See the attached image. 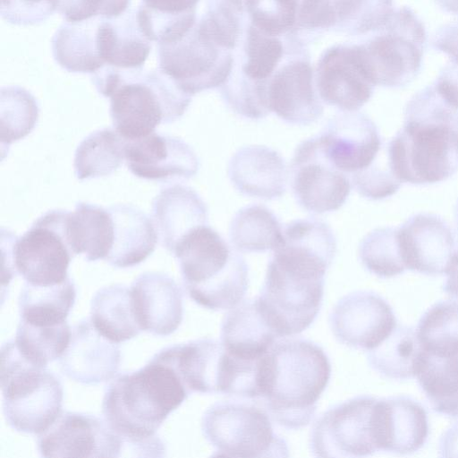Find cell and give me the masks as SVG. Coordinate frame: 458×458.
Returning <instances> with one entry per match:
<instances>
[{
  "label": "cell",
  "instance_id": "6da1fadb",
  "mask_svg": "<svg viewBox=\"0 0 458 458\" xmlns=\"http://www.w3.org/2000/svg\"><path fill=\"white\" fill-rule=\"evenodd\" d=\"M330 375L328 357L318 344L303 339L275 342L262 358V404L280 426L305 427L314 418Z\"/></svg>",
  "mask_w": 458,
  "mask_h": 458
},
{
  "label": "cell",
  "instance_id": "7a4b0ae2",
  "mask_svg": "<svg viewBox=\"0 0 458 458\" xmlns=\"http://www.w3.org/2000/svg\"><path fill=\"white\" fill-rule=\"evenodd\" d=\"M189 394L176 369L154 357L144 367L110 384L102 410L108 426L123 441L142 445L155 437L167 416Z\"/></svg>",
  "mask_w": 458,
  "mask_h": 458
},
{
  "label": "cell",
  "instance_id": "3957f363",
  "mask_svg": "<svg viewBox=\"0 0 458 458\" xmlns=\"http://www.w3.org/2000/svg\"><path fill=\"white\" fill-rule=\"evenodd\" d=\"M90 78L97 91L110 99L114 129L126 141L143 138L161 123L178 120L192 98L159 69L103 66Z\"/></svg>",
  "mask_w": 458,
  "mask_h": 458
},
{
  "label": "cell",
  "instance_id": "277c9868",
  "mask_svg": "<svg viewBox=\"0 0 458 458\" xmlns=\"http://www.w3.org/2000/svg\"><path fill=\"white\" fill-rule=\"evenodd\" d=\"M172 254L178 259L185 289L197 304L225 310L242 302L248 288V265L208 224L184 235Z\"/></svg>",
  "mask_w": 458,
  "mask_h": 458
},
{
  "label": "cell",
  "instance_id": "5b68a950",
  "mask_svg": "<svg viewBox=\"0 0 458 458\" xmlns=\"http://www.w3.org/2000/svg\"><path fill=\"white\" fill-rule=\"evenodd\" d=\"M1 389L5 419L19 432L39 435L62 412L60 381L46 367L28 360L14 341L1 349Z\"/></svg>",
  "mask_w": 458,
  "mask_h": 458
},
{
  "label": "cell",
  "instance_id": "8992f818",
  "mask_svg": "<svg viewBox=\"0 0 458 458\" xmlns=\"http://www.w3.org/2000/svg\"><path fill=\"white\" fill-rule=\"evenodd\" d=\"M271 419L257 401L228 400L217 402L205 411L201 428L216 448L214 456L286 457V443L275 432Z\"/></svg>",
  "mask_w": 458,
  "mask_h": 458
},
{
  "label": "cell",
  "instance_id": "52a82bcc",
  "mask_svg": "<svg viewBox=\"0 0 458 458\" xmlns=\"http://www.w3.org/2000/svg\"><path fill=\"white\" fill-rule=\"evenodd\" d=\"M386 148L389 167L402 183H438L458 170L454 125L403 121Z\"/></svg>",
  "mask_w": 458,
  "mask_h": 458
},
{
  "label": "cell",
  "instance_id": "ba28073f",
  "mask_svg": "<svg viewBox=\"0 0 458 458\" xmlns=\"http://www.w3.org/2000/svg\"><path fill=\"white\" fill-rule=\"evenodd\" d=\"M359 45L375 86L404 87L420 71L427 42L424 23L407 6L394 10L387 23Z\"/></svg>",
  "mask_w": 458,
  "mask_h": 458
},
{
  "label": "cell",
  "instance_id": "9c48e42d",
  "mask_svg": "<svg viewBox=\"0 0 458 458\" xmlns=\"http://www.w3.org/2000/svg\"><path fill=\"white\" fill-rule=\"evenodd\" d=\"M325 278L270 259L261 293L254 301L277 338L307 329L322 305Z\"/></svg>",
  "mask_w": 458,
  "mask_h": 458
},
{
  "label": "cell",
  "instance_id": "30bf717a",
  "mask_svg": "<svg viewBox=\"0 0 458 458\" xmlns=\"http://www.w3.org/2000/svg\"><path fill=\"white\" fill-rule=\"evenodd\" d=\"M157 55L158 69L191 96L222 86L233 67L231 50L218 43L204 15L178 40L157 44Z\"/></svg>",
  "mask_w": 458,
  "mask_h": 458
},
{
  "label": "cell",
  "instance_id": "8fae6325",
  "mask_svg": "<svg viewBox=\"0 0 458 458\" xmlns=\"http://www.w3.org/2000/svg\"><path fill=\"white\" fill-rule=\"evenodd\" d=\"M67 211L40 216L12 246L13 264L27 283L49 286L64 281L72 254L66 238Z\"/></svg>",
  "mask_w": 458,
  "mask_h": 458
},
{
  "label": "cell",
  "instance_id": "7c38bea8",
  "mask_svg": "<svg viewBox=\"0 0 458 458\" xmlns=\"http://www.w3.org/2000/svg\"><path fill=\"white\" fill-rule=\"evenodd\" d=\"M377 399L357 396L335 405L315 422L310 448L317 457H361L378 451L376 434Z\"/></svg>",
  "mask_w": 458,
  "mask_h": 458
},
{
  "label": "cell",
  "instance_id": "4fadbf2b",
  "mask_svg": "<svg viewBox=\"0 0 458 458\" xmlns=\"http://www.w3.org/2000/svg\"><path fill=\"white\" fill-rule=\"evenodd\" d=\"M325 155L318 135L295 149L290 178L293 196L304 210L322 214L338 210L351 192V180Z\"/></svg>",
  "mask_w": 458,
  "mask_h": 458
},
{
  "label": "cell",
  "instance_id": "5bb4252c",
  "mask_svg": "<svg viewBox=\"0 0 458 458\" xmlns=\"http://www.w3.org/2000/svg\"><path fill=\"white\" fill-rule=\"evenodd\" d=\"M123 439L106 420L77 412H61L55 421L38 435V448L43 457H118Z\"/></svg>",
  "mask_w": 458,
  "mask_h": 458
},
{
  "label": "cell",
  "instance_id": "9a60e30c",
  "mask_svg": "<svg viewBox=\"0 0 458 458\" xmlns=\"http://www.w3.org/2000/svg\"><path fill=\"white\" fill-rule=\"evenodd\" d=\"M319 98L344 112L358 111L371 98V82L359 45H337L321 56L316 72Z\"/></svg>",
  "mask_w": 458,
  "mask_h": 458
},
{
  "label": "cell",
  "instance_id": "2e32d148",
  "mask_svg": "<svg viewBox=\"0 0 458 458\" xmlns=\"http://www.w3.org/2000/svg\"><path fill=\"white\" fill-rule=\"evenodd\" d=\"M329 325L336 340L349 347L372 350L396 328L391 307L377 294L356 291L335 305Z\"/></svg>",
  "mask_w": 458,
  "mask_h": 458
},
{
  "label": "cell",
  "instance_id": "e0dca14e",
  "mask_svg": "<svg viewBox=\"0 0 458 458\" xmlns=\"http://www.w3.org/2000/svg\"><path fill=\"white\" fill-rule=\"evenodd\" d=\"M318 138L330 162L350 176L369 168L384 145L376 124L357 111L333 117Z\"/></svg>",
  "mask_w": 458,
  "mask_h": 458
},
{
  "label": "cell",
  "instance_id": "ac0fdd59",
  "mask_svg": "<svg viewBox=\"0 0 458 458\" xmlns=\"http://www.w3.org/2000/svg\"><path fill=\"white\" fill-rule=\"evenodd\" d=\"M125 160L134 176L159 182L188 180L199 168V158L187 143L156 132L126 141Z\"/></svg>",
  "mask_w": 458,
  "mask_h": 458
},
{
  "label": "cell",
  "instance_id": "d6986e66",
  "mask_svg": "<svg viewBox=\"0 0 458 458\" xmlns=\"http://www.w3.org/2000/svg\"><path fill=\"white\" fill-rule=\"evenodd\" d=\"M406 269L428 275L445 273L455 248L454 235L440 216L417 213L398 228Z\"/></svg>",
  "mask_w": 458,
  "mask_h": 458
},
{
  "label": "cell",
  "instance_id": "ffe728a7",
  "mask_svg": "<svg viewBox=\"0 0 458 458\" xmlns=\"http://www.w3.org/2000/svg\"><path fill=\"white\" fill-rule=\"evenodd\" d=\"M270 111L287 124L308 125L323 115L324 107L313 84L309 61L296 58L278 67L268 82Z\"/></svg>",
  "mask_w": 458,
  "mask_h": 458
},
{
  "label": "cell",
  "instance_id": "44dd1931",
  "mask_svg": "<svg viewBox=\"0 0 458 458\" xmlns=\"http://www.w3.org/2000/svg\"><path fill=\"white\" fill-rule=\"evenodd\" d=\"M114 343L100 334L91 322L79 323L60 357L63 373L73 381L87 385L112 379L121 359L120 349Z\"/></svg>",
  "mask_w": 458,
  "mask_h": 458
},
{
  "label": "cell",
  "instance_id": "7402d4cb",
  "mask_svg": "<svg viewBox=\"0 0 458 458\" xmlns=\"http://www.w3.org/2000/svg\"><path fill=\"white\" fill-rule=\"evenodd\" d=\"M132 306L141 329L155 335L174 333L182 320V295L176 282L161 272L140 274L131 287Z\"/></svg>",
  "mask_w": 458,
  "mask_h": 458
},
{
  "label": "cell",
  "instance_id": "603a6c76",
  "mask_svg": "<svg viewBox=\"0 0 458 458\" xmlns=\"http://www.w3.org/2000/svg\"><path fill=\"white\" fill-rule=\"evenodd\" d=\"M227 173L234 188L245 196L274 200L286 190L288 172L284 160L264 145L238 149L228 162Z\"/></svg>",
  "mask_w": 458,
  "mask_h": 458
},
{
  "label": "cell",
  "instance_id": "cb8c5ba5",
  "mask_svg": "<svg viewBox=\"0 0 458 458\" xmlns=\"http://www.w3.org/2000/svg\"><path fill=\"white\" fill-rule=\"evenodd\" d=\"M208 208L191 187H165L152 203V220L161 245L173 253L179 240L194 228L208 224Z\"/></svg>",
  "mask_w": 458,
  "mask_h": 458
},
{
  "label": "cell",
  "instance_id": "d4e9b609",
  "mask_svg": "<svg viewBox=\"0 0 458 458\" xmlns=\"http://www.w3.org/2000/svg\"><path fill=\"white\" fill-rule=\"evenodd\" d=\"M98 43L104 66L119 70L141 69L151 50V41L139 27L136 10L114 19L101 18Z\"/></svg>",
  "mask_w": 458,
  "mask_h": 458
},
{
  "label": "cell",
  "instance_id": "484cf974",
  "mask_svg": "<svg viewBox=\"0 0 458 458\" xmlns=\"http://www.w3.org/2000/svg\"><path fill=\"white\" fill-rule=\"evenodd\" d=\"M114 221V243L106 261L118 268L137 265L150 255L158 237L152 220L127 204L108 207Z\"/></svg>",
  "mask_w": 458,
  "mask_h": 458
},
{
  "label": "cell",
  "instance_id": "4316f807",
  "mask_svg": "<svg viewBox=\"0 0 458 458\" xmlns=\"http://www.w3.org/2000/svg\"><path fill=\"white\" fill-rule=\"evenodd\" d=\"M276 338L258 310L254 299L242 301L222 321L221 342L225 350L237 359H260Z\"/></svg>",
  "mask_w": 458,
  "mask_h": 458
},
{
  "label": "cell",
  "instance_id": "83f0119b",
  "mask_svg": "<svg viewBox=\"0 0 458 458\" xmlns=\"http://www.w3.org/2000/svg\"><path fill=\"white\" fill-rule=\"evenodd\" d=\"M168 349L191 393H222L225 356L222 342L201 339Z\"/></svg>",
  "mask_w": 458,
  "mask_h": 458
},
{
  "label": "cell",
  "instance_id": "f1b7e54d",
  "mask_svg": "<svg viewBox=\"0 0 458 458\" xmlns=\"http://www.w3.org/2000/svg\"><path fill=\"white\" fill-rule=\"evenodd\" d=\"M100 18L64 22L56 30L51 40L52 54L63 69L91 75L104 66L98 43Z\"/></svg>",
  "mask_w": 458,
  "mask_h": 458
},
{
  "label": "cell",
  "instance_id": "f546056e",
  "mask_svg": "<svg viewBox=\"0 0 458 458\" xmlns=\"http://www.w3.org/2000/svg\"><path fill=\"white\" fill-rule=\"evenodd\" d=\"M66 238L74 255L87 261L105 260L114 243V221L108 208L80 202L68 212Z\"/></svg>",
  "mask_w": 458,
  "mask_h": 458
},
{
  "label": "cell",
  "instance_id": "4dcf8cb0",
  "mask_svg": "<svg viewBox=\"0 0 458 458\" xmlns=\"http://www.w3.org/2000/svg\"><path fill=\"white\" fill-rule=\"evenodd\" d=\"M136 19L142 33L157 44L183 37L197 22L199 0H140Z\"/></svg>",
  "mask_w": 458,
  "mask_h": 458
},
{
  "label": "cell",
  "instance_id": "1f68e13d",
  "mask_svg": "<svg viewBox=\"0 0 458 458\" xmlns=\"http://www.w3.org/2000/svg\"><path fill=\"white\" fill-rule=\"evenodd\" d=\"M413 376L434 410L458 417V354L437 356L420 349Z\"/></svg>",
  "mask_w": 458,
  "mask_h": 458
},
{
  "label": "cell",
  "instance_id": "d6a6232c",
  "mask_svg": "<svg viewBox=\"0 0 458 458\" xmlns=\"http://www.w3.org/2000/svg\"><path fill=\"white\" fill-rule=\"evenodd\" d=\"M91 323L98 332L118 343L141 331L136 319L131 289L114 284L100 289L91 302Z\"/></svg>",
  "mask_w": 458,
  "mask_h": 458
},
{
  "label": "cell",
  "instance_id": "836d02e7",
  "mask_svg": "<svg viewBox=\"0 0 458 458\" xmlns=\"http://www.w3.org/2000/svg\"><path fill=\"white\" fill-rule=\"evenodd\" d=\"M284 229L276 216L265 205L241 208L229 225V239L240 252L260 253L275 250L283 240Z\"/></svg>",
  "mask_w": 458,
  "mask_h": 458
},
{
  "label": "cell",
  "instance_id": "e575fe53",
  "mask_svg": "<svg viewBox=\"0 0 458 458\" xmlns=\"http://www.w3.org/2000/svg\"><path fill=\"white\" fill-rule=\"evenodd\" d=\"M75 297V287L69 278L62 283L49 286L26 282L19 297L21 320L36 325L66 322Z\"/></svg>",
  "mask_w": 458,
  "mask_h": 458
},
{
  "label": "cell",
  "instance_id": "d590c367",
  "mask_svg": "<svg viewBox=\"0 0 458 458\" xmlns=\"http://www.w3.org/2000/svg\"><path fill=\"white\" fill-rule=\"evenodd\" d=\"M124 140L114 129L91 133L78 146L74 156V173L78 179L111 175L125 159Z\"/></svg>",
  "mask_w": 458,
  "mask_h": 458
},
{
  "label": "cell",
  "instance_id": "8d00e7d4",
  "mask_svg": "<svg viewBox=\"0 0 458 458\" xmlns=\"http://www.w3.org/2000/svg\"><path fill=\"white\" fill-rule=\"evenodd\" d=\"M386 451L413 453L428 436V419L424 409L407 398L386 399Z\"/></svg>",
  "mask_w": 458,
  "mask_h": 458
},
{
  "label": "cell",
  "instance_id": "74e56055",
  "mask_svg": "<svg viewBox=\"0 0 458 458\" xmlns=\"http://www.w3.org/2000/svg\"><path fill=\"white\" fill-rule=\"evenodd\" d=\"M242 56L240 68L232 73L258 85L267 86L278 68L284 47L278 37H271L250 25L242 36Z\"/></svg>",
  "mask_w": 458,
  "mask_h": 458
},
{
  "label": "cell",
  "instance_id": "f35d334b",
  "mask_svg": "<svg viewBox=\"0 0 458 458\" xmlns=\"http://www.w3.org/2000/svg\"><path fill=\"white\" fill-rule=\"evenodd\" d=\"M415 333L422 350L437 356L458 354V303L445 301L431 307Z\"/></svg>",
  "mask_w": 458,
  "mask_h": 458
},
{
  "label": "cell",
  "instance_id": "ab89813d",
  "mask_svg": "<svg viewBox=\"0 0 458 458\" xmlns=\"http://www.w3.org/2000/svg\"><path fill=\"white\" fill-rule=\"evenodd\" d=\"M72 332L67 322L52 325H36L21 320L14 342L31 363L47 367L61 357L69 345Z\"/></svg>",
  "mask_w": 458,
  "mask_h": 458
},
{
  "label": "cell",
  "instance_id": "60d3db41",
  "mask_svg": "<svg viewBox=\"0 0 458 458\" xmlns=\"http://www.w3.org/2000/svg\"><path fill=\"white\" fill-rule=\"evenodd\" d=\"M420 349L416 333L408 328H395L381 345L369 350L368 359L375 370L386 376L406 378L413 376Z\"/></svg>",
  "mask_w": 458,
  "mask_h": 458
},
{
  "label": "cell",
  "instance_id": "b9f144b4",
  "mask_svg": "<svg viewBox=\"0 0 458 458\" xmlns=\"http://www.w3.org/2000/svg\"><path fill=\"white\" fill-rule=\"evenodd\" d=\"M359 258L363 266L380 278L403 272L404 265L398 238V228H377L368 233L359 246Z\"/></svg>",
  "mask_w": 458,
  "mask_h": 458
},
{
  "label": "cell",
  "instance_id": "7bdbcfd3",
  "mask_svg": "<svg viewBox=\"0 0 458 458\" xmlns=\"http://www.w3.org/2000/svg\"><path fill=\"white\" fill-rule=\"evenodd\" d=\"M38 117V106L30 91L19 86L1 89L2 145H9L30 134Z\"/></svg>",
  "mask_w": 458,
  "mask_h": 458
},
{
  "label": "cell",
  "instance_id": "ee69618b",
  "mask_svg": "<svg viewBox=\"0 0 458 458\" xmlns=\"http://www.w3.org/2000/svg\"><path fill=\"white\" fill-rule=\"evenodd\" d=\"M335 28L352 35L381 30L394 12L393 0H335Z\"/></svg>",
  "mask_w": 458,
  "mask_h": 458
},
{
  "label": "cell",
  "instance_id": "f6af8a7d",
  "mask_svg": "<svg viewBox=\"0 0 458 458\" xmlns=\"http://www.w3.org/2000/svg\"><path fill=\"white\" fill-rule=\"evenodd\" d=\"M251 25L262 33L279 37L296 24L299 0H245Z\"/></svg>",
  "mask_w": 458,
  "mask_h": 458
},
{
  "label": "cell",
  "instance_id": "bcb514c9",
  "mask_svg": "<svg viewBox=\"0 0 458 458\" xmlns=\"http://www.w3.org/2000/svg\"><path fill=\"white\" fill-rule=\"evenodd\" d=\"M355 190L369 200H382L394 194L402 182L392 172L384 144L375 161L366 169L351 176Z\"/></svg>",
  "mask_w": 458,
  "mask_h": 458
},
{
  "label": "cell",
  "instance_id": "7dc6e473",
  "mask_svg": "<svg viewBox=\"0 0 458 458\" xmlns=\"http://www.w3.org/2000/svg\"><path fill=\"white\" fill-rule=\"evenodd\" d=\"M131 0H60L57 12L66 22L96 17L114 19L123 14Z\"/></svg>",
  "mask_w": 458,
  "mask_h": 458
},
{
  "label": "cell",
  "instance_id": "c3c4849f",
  "mask_svg": "<svg viewBox=\"0 0 458 458\" xmlns=\"http://www.w3.org/2000/svg\"><path fill=\"white\" fill-rule=\"evenodd\" d=\"M60 0H1V16L17 26L38 25L58 10Z\"/></svg>",
  "mask_w": 458,
  "mask_h": 458
},
{
  "label": "cell",
  "instance_id": "681fc988",
  "mask_svg": "<svg viewBox=\"0 0 458 458\" xmlns=\"http://www.w3.org/2000/svg\"><path fill=\"white\" fill-rule=\"evenodd\" d=\"M336 23L335 0H301L296 24L301 30H325Z\"/></svg>",
  "mask_w": 458,
  "mask_h": 458
},
{
  "label": "cell",
  "instance_id": "f907efd6",
  "mask_svg": "<svg viewBox=\"0 0 458 458\" xmlns=\"http://www.w3.org/2000/svg\"><path fill=\"white\" fill-rule=\"evenodd\" d=\"M434 49L446 54L452 64L458 65V22L441 26L431 39Z\"/></svg>",
  "mask_w": 458,
  "mask_h": 458
},
{
  "label": "cell",
  "instance_id": "816d5d0a",
  "mask_svg": "<svg viewBox=\"0 0 458 458\" xmlns=\"http://www.w3.org/2000/svg\"><path fill=\"white\" fill-rule=\"evenodd\" d=\"M433 84L444 99L458 111V65L445 66Z\"/></svg>",
  "mask_w": 458,
  "mask_h": 458
},
{
  "label": "cell",
  "instance_id": "f5cc1de1",
  "mask_svg": "<svg viewBox=\"0 0 458 458\" xmlns=\"http://www.w3.org/2000/svg\"><path fill=\"white\" fill-rule=\"evenodd\" d=\"M445 273L447 277L444 290L449 295L458 298V245L453 252Z\"/></svg>",
  "mask_w": 458,
  "mask_h": 458
},
{
  "label": "cell",
  "instance_id": "db71d44e",
  "mask_svg": "<svg viewBox=\"0 0 458 458\" xmlns=\"http://www.w3.org/2000/svg\"><path fill=\"white\" fill-rule=\"evenodd\" d=\"M445 12L458 15V0H434Z\"/></svg>",
  "mask_w": 458,
  "mask_h": 458
},
{
  "label": "cell",
  "instance_id": "11a10c76",
  "mask_svg": "<svg viewBox=\"0 0 458 458\" xmlns=\"http://www.w3.org/2000/svg\"><path fill=\"white\" fill-rule=\"evenodd\" d=\"M454 221H455L456 227L458 229V199H457L455 206H454Z\"/></svg>",
  "mask_w": 458,
  "mask_h": 458
},
{
  "label": "cell",
  "instance_id": "9f6ffc18",
  "mask_svg": "<svg viewBox=\"0 0 458 458\" xmlns=\"http://www.w3.org/2000/svg\"><path fill=\"white\" fill-rule=\"evenodd\" d=\"M454 131H455V134H456V136H457V139H458V116L454 121Z\"/></svg>",
  "mask_w": 458,
  "mask_h": 458
}]
</instances>
